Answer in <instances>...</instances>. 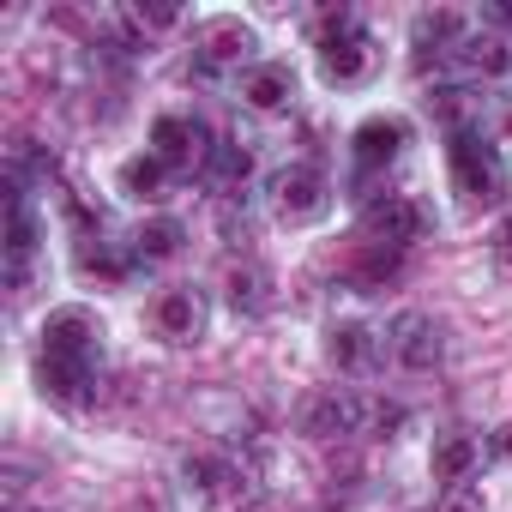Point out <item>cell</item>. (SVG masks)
Instances as JSON below:
<instances>
[{"label": "cell", "mask_w": 512, "mask_h": 512, "mask_svg": "<svg viewBox=\"0 0 512 512\" xmlns=\"http://www.w3.org/2000/svg\"><path fill=\"white\" fill-rule=\"evenodd\" d=\"M97 368H103V320L91 308H55L37 338V380L61 404H91L97 398Z\"/></svg>", "instance_id": "obj_1"}, {"label": "cell", "mask_w": 512, "mask_h": 512, "mask_svg": "<svg viewBox=\"0 0 512 512\" xmlns=\"http://www.w3.org/2000/svg\"><path fill=\"white\" fill-rule=\"evenodd\" d=\"M446 163H452V187H458L470 205H494V199L506 193V157H500V145H494L482 127L452 121V133H446Z\"/></svg>", "instance_id": "obj_2"}, {"label": "cell", "mask_w": 512, "mask_h": 512, "mask_svg": "<svg viewBox=\"0 0 512 512\" xmlns=\"http://www.w3.org/2000/svg\"><path fill=\"white\" fill-rule=\"evenodd\" d=\"M314 61H320V79H326V85H356V79H368V67H374V37H368L350 13H338V19L320 31Z\"/></svg>", "instance_id": "obj_3"}, {"label": "cell", "mask_w": 512, "mask_h": 512, "mask_svg": "<svg viewBox=\"0 0 512 512\" xmlns=\"http://www.w3.org/2000/svg\"><path fill=\"white\" fill-rule=\"evenodd\" d=\"M386 350H392L398 368L428 374V368L446 362V326H440L434 314H422V308H404V314L386 326Z\"/></svg>", "instance_id": "obj_4"}, {"label": "cell", "mask_w": 512, "mask_h": 512, "mask_svg": "<svg viewBox=\"0 0 512 512\" xmlns=\"http://www.w3.org/2000/svg\"><path fill=\"white\" fill-rule=\"evenodd\" d=\"M362 229H368L380 247H410V241H422V235L434 229V217H428L422 199L386 193V199H368V205H362Z\"/></svg>", "instance_id": "obj_5"}, {"label": "cell", "mask_w": 512, "mask_h": 512, "mask_svg": "<svg viewBox=\"0 0 512 512\" xmlns=\"http://www.w3.org/2000/svg\"><path fill=\"white\" fill-rule=\"evenodd\" d=\"M151 151L169 169H205L211 151H217V139H211V127L199 115H157L151 121Z\"/></svg>", "instance_id": "obj_6"}, {"label": "cell", "mask_w": 512, "mask_h": 512, "mask_svg": "<svg viewBox=\"0 0 512 512\" xmlns=\"http://www.w3.org/2000/svg\"><path fill=\"white\" fill-rule=\"evenodd\" d=\"M37 211H31V187L25 181H7V284L25 290L31 284V266H37Z\"/></svg>", "instance_id": "obj_7"}, {"label": "cell", "mask_w": 512, "mask_h": 512, "mask_svg": "<svg viewBox=\"0 0 512 512\" xmlns=\"http://www.w3.org/2000/svg\"><path fill=\"white\" fill-rule=\"evenodd\" d=\"M368 404H374V398H362V392H350V386H326L320 398H308V410H302V428H308L314 440L368 434Z\"/></svg>", "instance_id": "obj_8"}, {"label": "cell", "mask_w": 512, "mask_h": 512, "mask_svg": "<svg viewBox=\"0 0 512 512\" xmlns=\"http://www.w3.org/2000/svg\"><path fill=\"white\" fill-rule=\"evenodd\" d=\"M326 199H332V187H326V175H320L314 163H290V169L272 175V205H278L284 223H308V217H320Z\"/></svg>", "instance_id": "obj_9"}, {"label": "cell", "mask_w": 512, "mask_h": 512, "mask_svg": "<svg viewBox=\"0 0 512 512\" xmlns=\"http://www.w3.org/2000/svg\"><path fill=\"white\" fill-rule=\"evenodd\" d=\"M253 49H260V37H253V25H241V19H211V25L199 31V73L260 67V61H253Z\"/></svg>", "instance_id": "obj_10"}, {"label": "cell", "mask_w": 512, "mask_h": 512, "mask_svg": "<svg viewBox=\"0 0 512 512\" xmlns=\"http://www.w3.org/2000/svg\"><path fill=\"white\" fill-rule=\"evenodd\" d=\"M404 145H410V121H404V115H374V121H362V127L350 133V157H356L362 175L392 169Z\"/></svg>", "instance_id": "obj_11"}, {"label": "cell", "mask_w": 512, "mask_h": 512, "mask_svg": "<svg viewBox=\"0 0 512 512\" xmlns=\"http://www.w3.org/2000/svg\"><path fill=\"white\" fill-rule=\"evenodd\" d=\"M470 37V25L458 19V13H416V25H410V43H416V73H428V67H446L452 55H458V43Z\"/></svg>", "instance_id": "obj_12"}, {"label": "cell", "mask_w": 512, "mask_h": 512, "mask_svg": "<svg viewBox=\"0 0 512 512\" xmlns=\"http://www.w3.org/2000/svg\"><path fill=\"white\" fill-rule=\"evenodd\" d=\"M241 97H247V109H260V115L290 109V103H296V73H290V61H260V67H247V73H241Z\"/></svg>", "instance_id": "obj_13"}, {"label": "cell", "mask_w": 512, "mask_h": 512, "mask_svg": "<svg viewBox=\"0 0 512 512\" xmlns=\"http://www.w3.org/2000/svg\"><path fill=\"white\" fill-rule=\"evenodd\" d=\"M476 464H482V446H476V434H464V428H446V434H434L428 470H434V482H440V488H464Z\"/></svg>", "instance_id": "obj_14"}, {"label": "cell", "mask_w": 512, "mask_h": 512, "mask_svg": "<svg viewBox=\"0 0 512 512\" xmlns=\"http://www.w3.org/2000/svg\"><path fill=\"white\" fill-rule=\"evenodd\" d=\"M73 266H79L85 278H103V284H121V278H133V266H139V253H133V241L121 247V241H103V235H85V241L73 247Z\"/></svg>", "instance_id": "obj_15"}, {"label": "cell", "mask_w": 512, "mask_h": 512, "mask_svg": "<svg viewBox=\"0 0 512 512\" xmlns=\"http://www.w3.org/2000/svg\"><path fill=\"white\" fill-rule=\"evenodd\" d=\"M151 320H157V332H163L169 344H193V338L205 332V302H199L193 290H163L157 308H151Z\"/></svg>", "instance_id": "obj_16"}, {"label": "cell", "mask_w": 512, "mask_h": 512, "mask_svg": "<svg viewBox=\"0 0 512 512\" xmlns=\"http://www.w3.org/2000/svg\"><path fill=\"white\" fill-rule=\"evenodd\" d=\"M326 356H332L338 374H368L374 356H380V344H374V332H368L362 320H338V326L326 332Z\"/></svg>", "instance_id": "obj_17"}, {"label": "cell", "mask_w": 512, "mask_h": 512, "mask_svg": "<svg viewBox=\"0 0 512 512\" xmlns=\"http://www.w3.org/2000/svg\"><path fill=\"white\" fill-rule=\"evenodd\" d=\"M452 67H464L470 79H500V73L512 67V43H506V37H494V31H470V37L458 43Z\"/></svg>", "instance_id": "obj_18"}, {"label": "cell", "mask_w": 512, "mask_h": 512, "mask_svg": "<svg viewBox=\"0 0 512 512\" xmlns=\"http://www.w3.org/2000/svg\"><path fill=\"white\" fill-rule=\"evenodd\" d=\"M205 175H211V187L235 193V187H241V181L253 175V151H247V145H235V139H217V151H211Z\"/></svg>", "instance_id": "obj_19"}, {"label": "cell", "mask_w": 512, "mask_h": 512, "mask_svg": "<svg viewBox=\"0 0 512 512\" xmlns=\"http://www.w3.org/2000/svg\"><path fill=\"white\" fill-rule=\"evenodd\" d=\"M163 175H169V163H163L157 151L127 157V163H121V193H127V199H157V193H163Z\"/></svg>", "instance_id": "obj_20"}, {"label": "cell", "mask_w": 512, "mask_h": 512, "mask_svg": "<svg viewBox=\"0 0 512 512\" xmlns=\"http://www.w3.org/2000/svg\"><path fill=\"white\" fill-rule=\"evenodd\" d=\"M181 241H187V229L175 217H151V223H139L133 253H139V260H169V253H181Z\"/></svg>", "instance_id": "obj_21"}, {"label": "cell", "mask_w": 512, "mask_h": 512, "mask_svg": "<svg viewBox=\"0 0 512 512\" xmlns=\"http://www.w3.org/2000/svg\"><path fill=\"white\" fill-rule=\"evenodd\" d=\"M272 302V278L260 266H247V272H229V308L235 314H266Z\"/></svg>", "instance_id": "obj_22"}, {"label": "cell", "mask_w": 512, "mask_h": 512, "mask_svg": "<svg viewBox=\"0 0 512 512\" xmlns=\"http://www.w3.org/2000/svg\"><path fill=\"white\" fill-rule=\"evenodd\" d=\"M434 512H482V500H476V494H464V488H446V500H440Z\"/></svg>", "instance_id": "obj_23"}, {"label": "cell", "mask_w": 512, "mask_h": 512, "mask_svg": "<svg viewBox=\"0 0 512 512\" xmlns=\"http://www.w3.org/2000/svg\"><path fill=\"white\" fill-rule=\"evenodd\" d=\"M494 260L512 272V217H500V229H494Z\"/></svg>", "instance_id": "obj_24"}, {"label": "cell", "mask_w": 512, "mask_h": 512, "mask_svg": "<svg viewBox=\"0 0 512 512\" xmlns=\"http://www.w3.org/2000/svg\"><path fill=\"white\" fill-rule=\"evenodd\" d=\"M482 25H512V0H488V7H482Z\"/></svg>", "instance_id": "obj_25"}, {"label": "cell", "mask_w": 512, "mask_h": 512, "mask_svg": "<svg viewBox=\"0 0 512 512\" xmlns=\"http://www.w3.org/2000/svg\"><path fill=\"white\" fill-rule=\"evenodd\" d=\"M494 452H500V458L512 464V428H500V434H494Z\"/></svg>", "instance_id": "obj_26"}]
</instances>
